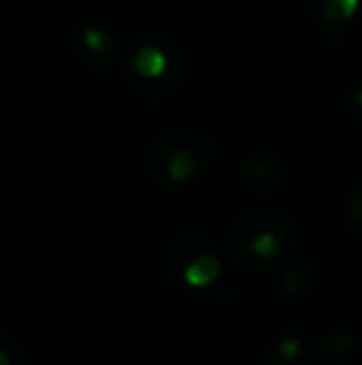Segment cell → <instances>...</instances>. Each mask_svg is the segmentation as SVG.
<instances>
[{"instance_id": "cell-1", "label": "cell", "mask_w": 362, "mask_h": 365, "mask_svg": "<svg viewBox=\"0 0 362 365\" xmlns=\"http://www.w3.org/2000/svg\"><path fill=\"white\" fill-rule=\"evenodd\" d=\"M293 239L288 219L273 209H253L233 224L228 234V251L246 269H258L278 259Z\"/></svg>"}, {"instance_id": "cell-2", "label": "cell", "mask_w": 362, "mask_h": 365, "mask_svg": "<svg viewBox=\"0 0 362 365\" xmlns=\"http://www.w3.org/2000/svg\"><path fill=\"white\" fill-rule=\"evenodd\" d=\"M208 251H213V249L201 234H183L169 246V251H166V266H169V271L176 279H183L186 266L191 264L193 259H198L201 254H208Z\"/></svg>"}, {"instance_id": "cell-3", "label": "cell", "mask_w": 362, "mask_h": 365, "mask_svg": "<svg viewBox=\"0 0 362 365\" xmlns=\"http://www.w3.org/2000/svg\"><path fill=\"white\" fill-rule=\"evenodd\" d=\"M193 145H196V142L186 140V137H164V140L154 142V145L147 149L144 162L142 164H144V169L151 174V177L164 179L166 162H169L176 152H181V149H186V147H193Z\"/></svg>"}, {"instance_id": "cell-4", "label": "cell", "mask_w": 362, "mask_h": 365, "mask_svg": "<svg viewBox=\"0 0 362 365\" xmlns=\"http://www.w3.org/2000/svg\"><path fill=\"white\" fill-rule=\"evenodd\" d=\"M315 358L313 346L303 341V338H280L278 343H273V348L268 351V365H310Z\"/></svg>"}, {"instance_id": "cell-5", "label": "cell", "mask_w": 362, "mask_h": 365, "mask_svg": "<svg viewBox=\"0 0 362 365\" xmlns=\"http://www.w3.org/2000/svg\"><path fill=\"white\" fill-rule=\"evenodd\" d=\"M246 182L258 194H271L280 182V167L271 157H253L246 164Z\"/></svg>"}, {"instance_id": "cell-6", "label": "cell", "mask_w": 362, "mask_h": 365, "mask_svg": "<svg viewBox=\"0 0 362 365\" xmlns=\"http://www.w3.org/2000/svg\"><path fill=\"white\" fill-rule=\"evenodd\" d=\"M198 164H201V152H198V145L186 147L181 152H176L174 157L166 162L164 167V179L169 182H186L196 174Z\"/></svg>"}, {"instance_id": "cell-7", "label": "cell", "mask_w": 362, "mask_h": 365, "mask_svg": "<svg viewBox=\"0 0 362 365\" xmlns=\"http://www.w3.org/2000/svg\"><path fill=\"white\" fill-rule=\"evenodd\" d=\"M218 271H221V264H218L216 254L208 251V254H201L186 266L181 281L188 286H208L218 276Z\"/></svg>"}, {"instance_id": "cell-8", "label": "cell", "mask_w": 362, "mask_h": 365, "mask_svg": "<svg viewBox=\"0 0 362 365\" xmlns=\"http://www.w3.org/2000/svg\"><path fill=\"white\" fill-rule=\"evenodd\" d=\"M280 289H283L288 296H303L310 289V269L303 264V261H293L288 264L278 276Z\"/></svg>"}, {"instance_id": "cell-9", "label": "cell", "mask_w": 362, "mask_h": 365, "mask_svg": "<svg viewBox=\"0 0 362 365\" xmlns=\"http://www.w3.org/2000/svg\"><path fill=\"white\" fill-rule=\"evenodd\" d=\"M134 68H137V73L142 77H147V80H156V77H161L166 73V55L156 48H144V50H139V55L134 58Z\"/></svg>"}, {"instance_id": "cell-10", "label": "cell", "mask_w": 362, "mask_h": 365, "mask_svg": "<svg viewBox=\"0 0 362 365\" xmlns=\"http://www.w3.org/2000/svg\"><path fill=\"white\" fill-rule=\"evenodd\" d=\"M360 0H325L323 3V18L328 23H340V20H348L350 15L358 10Z\"/></svg>"}, {"instance_id": "cell-11", "label": "cell", "mask_w": 362, "mask_h": 365, "mask_svg": "<svg viewBox=\"0 0 362 365\" xmlns=\"http://www.w3.org/2000/svg\"><path fill=\"white\" fill-rule=\"evenodd\" d=\"M355 348V338L350 336V331H335L333 336L328 338V343H325V351L330 353L333 358H345L350 356V351Z\"/></svg>"}, {"instance_id": "cell-12", "label": "cell", "mask_w": 362, "mask_h": 365, "mask_svg": "<svg viewBox=\"0 0 362 365\" xmlns=\"http://www.w3.org/2000/svg\"><path fill=\"white\" fill-rule=\"evenodd\" d=\"M82 40H85V45H87L90 50H97V53H107V50L112 48L110 35L102 33V30H85Z\"/></svg>"}, {"instance_id": "cell-13", "label": "cell", "mask_w": 362, "mask_h": 365, "mask_svg": "<svg viewBox=\"0 0 362 365\" xmlns=\"http://www.w3.org/2000/svg\"><path fill=\"white\" fill-rule=\"evenodd\" d=\"M8 338H0V365H15V358H18V343H13V346L8 348Z\"/></svg>"}, {"instance_id": "cell-14", "label": "cell", "mask_w": 362, "mask_h": 365, "mask_svg": "<svg viewBox=\"0 0 362 365\" xmlns=\"http://www.w3.org/2000/svg\"><path fill=\"white\" fill-rule=\"evenodd\" d=\"M348 219L362 226V192H358V194H355V197L348 202Z\"/></svg>"}]
</instances>
